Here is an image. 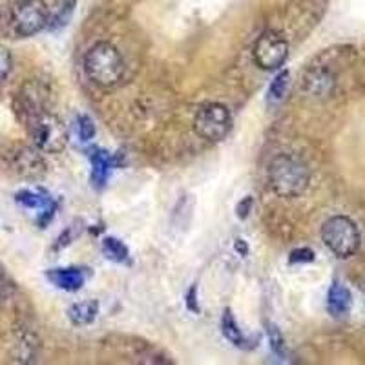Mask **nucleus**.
Returning <instances> with one entry per match:
<instances>
[{"label": "nucleus", "instance_id": "obj_1", "mask_svg": "<svg viewBox=\"0 0 365 365\" xmlns=\"http://www.w3.org/2000/svg\"><path fill=\"white\" fill-rule=\"evenodd\" d=\"M84 73L101 88H113L125 77V61L112 42H97L84 55Z\"/></svg>", "mask_w": 365, "mask_h": 365}, {"label": "nucleus", "instance_id": "obj_2", "mask_svg": "<svg viewBox=\"0 0 365 365\" xmlns=\"http://www.w3.org/2000/svg\"><path fill=\"white\" fill-rule=\"evenodd\" d=\"M311 181L309 166L291 154H279L270 161L269 185L279 197H296L307 190Z\"/></svg>", "mask_w": 365, "mask_h": 365}, {"label": "nucleus", "instance_id": "obj_3", "mask_svg": "<svg viewBox=\"0 0 365 365\" xmlns=\"http://www.w3.org/2000/svg\"><path fill=\"white\" fill-rule=\"evenodd\" d=\"M28 132L35 148L44 154H58L68 145V128L50 112H41L28 119Z\"/></svg>", "mask_w": 365, "mask_h": 365}, {"label": "nucleus", "instance_id": "obj_4", "mask_svg": "<svg viewBox=\"0 0 365 365\" xmlns=\"http://www.w3.org/2000/svg\"><path fill=\"white\" fill-rule=\"evenodd\" d=\"M322 241L334 256L351 257L358 252L361 243L356 223L347 216H332L322 227Z\"/></svg>", "mask_w": 365, "mask_h": 365}, {"label": "nucleus", "instance_id": "obj_5", "mask_svg": "<svg viewBox=\"0 0 365 365\" xmlns=\"http://www.w3.org/2000/svg\"><path fill=\"white\" fill-rule=\"evenodd\" d=\"M50 9L44 0H19L11 11L13 28L21 37H34L50 24Z\"/></svg>", "mask_w": 365, "mask_h": 365}, {"label": "nucleus", "instance_id": "obj_6", "mask_svg": "<svg viewBox=\"0 0 365 365\" xmlns=\"http://www.w3.org/2000/svg\"><path fill=\"white\" fill-rule=\"evenodd\" d=\"M232 128V115L225 104L210 103L197 112L194 119L195 133L207 141H221Z\"/></svg>", "mask_w": 365, "mask_h": 365}, {"label": "nucleus", "instance_id": "obj_7", "mask_svg": "<svg viewBox=\"0 0 365 365\" xmlns=\"http://www.w3.org/2000/svg\"><path fill=\"white\" fill-rule=\"evenodd\" d=\"M289 57V44L278 34H265L254 46V61L262 70H279Z\"/></svg>", "mask_w": 365, "mask_h": 365}, {"label": "nucleus", "instance_id": "obj_8", "mask_svg": "<svg viewBox=\"0 0 365 365\" xmlns=\"http://www.w3.org/2000/svg\"><path fill=\"white\" fill-rule=\"evenodd\" d=\"M353 307V294L349 291L347 287L340 282H334L329 289L327 294V311L334 318L345 316Z\"/></svg>", "mask_w": 365, "mask_h": 365}, {"label": "nucleus", "instance_id": "obj_9", "mask_svg": "<svg viewBox=\"0 0 365 365\" xmlns=\"http://www.w3.org/2000/svg\"><path fill=\"white\" fill-rule=\"evenodd\" d=\"M48 279L53 283L55 287L58 289H63V291L68 292H75L79 291L81 287L84 285V274L81 272V269H53V270H48Z\"/></svg>", "mask_w": 365, "mask_h": 365}, {"label": "nucleus", "instance_id": "obj_10", "mask_svg": "<svg viewBox=\"0 0 365 365\" xmlns=\"http://www.w3.org/2000/svg\"><path fill=\"white\" fill-rule=\"evenodd\" d=\"M334 86V77L331 71L322 70V68H314L305 73V88L311 91L312 96H327L329 91Z\"/></svg>", "mask_w": 365, "mask_h": 365}, {"label": "nucleus", "instance_id": "obj_11", "mask_svg": "<svg viewBox=\"0 0 365 365\" xmlns=\"http://www.w3.org/2000/svg\"><path fill=\"white\" fill-rule=\"evenodd\" d=\"M91 159V181L96 187H104V182L108 179L110 170H112L113 166V159L108 152H104V150H93L90 155Z\"/></svg>", "mask_w": 365, "mask_h": 365}, {"label": "nucleus", "instance_id": "obj_12", "mask_svg": "<svg viewBox=\"0 0 365 365\" xmlns=\"http://www.w3.org/2000/svg\"><path fill=\"white\" fill-rule=\"evenodd\" d=\"M17 201L28 208H38V210H42L41 225H46L51 217H53V205H51V201L48 200V197H42V195L37 194V192H31V190L19 192Z\"/></svg>", "mask_w": 365, "mask_h": 365}, {"label": "nucleus", "instance_id": "obj_13", "mask_svg": "<svg viewBox=\"0 0 365 365\" xmlns=\"http://www.w3.org/2000/svg\"><path fill=\"white\" fill-rule=\"evenodd\" d=\"M97 312H99V303L96 299H88V302L73 303L68 311V316L71 324L83 327V325H90L97 318Z\"/></svg>", "mask_w": 365, "mask_h": 365}, {"label": "nucleus", "instance_id": "obj_14", "mask_svg": "<svg viewBox=\"0 0 365 365\" xmlns=\"http://www.w3.org/2000/svg\"><path fill=\"white\" fill-rule=\"evenodd\" d=\"M221 331H223L225 338H227L230 344L237 345V347H245V344H247L245 336H243V332H241V329H240V325H237L234 314L228 311V309L225 311L223 319H221Z\"/></svg>", "mask_w": 365, "mask_h": 365}, {"label": "nucleus", "instance_id": "obj_15", "mask_svg": "<svg viewBox=\"0 0 365 365\" xmlns=\"http://www.w3.org/2000/svg\"><path fill=\"white\" fill-rule=\"evenodd\" d=\"M103 254L115 263H125L128 259V247L117 237H104Z\"/></svg>", "mask_w": 365, "mask_h": 365}, {"label": "nucleus", "instance_id": "obj_16", "mask_svg": "<svg viewBox=\"0 0 365 365\" xmlns=\"http://www.w3.org/2000/svg\"><path fill=\"white\" fill-rule=\"evenodd\" d=\"M287 86H289V71H279L276 77H274L272 84H270L269 88V97L272 101H279L283 99V96H285L287 91Z\"/></svg>", "mask_w": 365, "mask_h": 365}, {"label": "nucleus", "instance_id": "obj_17", "mask_svg": "<svg viewBox=\"0 0 365 365\" xmlns=\"http://www.w3.org/2000/svg\"><path fill=\"white\" fill-rule=\"evenodd\" d=\"M73 6H75L73 0H70V2H64V4L61 6V9L55 13L53 17H50V24L48 26H51V29L64 28V26L68 24V21H70L71 13H73Z\"/></svg>", "mask_w": 365, "mask_h": 365}, {"label": "nucleus", "instance_id": "obj_18", "mask_svg": "<svg viewBox=\"0 0 365 365\" xmlns=\"http://www.w3.org/2000/svg\"><path fill=\"white\" fill-rule=\"evenodd\" d=\"M77 130H79L81 141H91L96 137V125L90 115L77 117Z\"/></svg>", "mask_w": 365, "mask_h": 365}, {"label": "nucleus", "instance_id": "obj_19", "mask_svg": "<svg viewBox=\"0 0 365 365\" xmlns=\"http://www.w3.org/2000/svg\"><path fill=\"white\" fill-rule=\"evenodd\" d=\"M11 51H9L6 46L0 44V84H4V81L8 79V75L11 73Z\"/></svg>", "mask_w": 365, "mask_h": 365}, {"label": "nucleus", "instance_id": "obj_20", "mask_svg": "<svg viewBox=\"0 0 365 365\" xmlns=\"http://www.w3.org/2000/svg\"><path fill=\"white\" fill-rule=\"evenodd\" d=\"M289 262L291 263H311L314 262V252L307 247H303V249H296L291 252V257H289Z\"/></svg>", "mask_w": 365, "mask_h": 365}, {"label": "nucleus", "instance_id": "obj_21", "mask_svg": "<svg viewBox=\"0 0 365 365\" xmlns=\"http://www.w3.org/2000/svg\"><path fill=\"white\" fill-rule=\"evenodd\" d=\"M270 347H272L274 353L283 354V347L285 345H283V338L276 327H270Z\"/></svg>", "mask_w": 365, "mask_h": 365}, {"label": "nucleus", "instance_id": "obj_22", "mask_svg": "<svg viewBox=\"0 0 365 365\" xmlns=\"http://www.w3.org/2000/svg\"><path fill=\"white\" fill-rule=\"evenodd\" d=\"M195 294H197V289H195V285H192L190 289H188L185 299H187V307L190 309L192 312H200V305H197V302H195Z\"/></svg>", "mask_w": 365, "mask_h": 365}, {"label": "nucleus", "instance_id": "obj_23", "mask_svg": "<svg viewBox=\"0 0 365 365\" xmlns=\"http://www.w3.org/2000/svg\"><path fill=\"white\" fill-rule=\"evenodd\" d=\"M250 208H252V197L249 195V197H245V200L237 205V217H240V220H245V217L249 216Z\"/></svg>", "mask_w": 365, "mask_h": 365}, {"label": "nucleus", "instance_id": "obj_24", "mask_svg": "<svg viewBox=\"0 0 365 365\" xmlns=\"http://www.w3.org/2000/svg\"><path fill=\"white\" fill-rule=\"evenodd\" d=\"M236 247H237V250H240V252L247 254V243H241V240H237Z\"/></svg>", "mask_w": 365, "mask_h": 365}]
</instances>
